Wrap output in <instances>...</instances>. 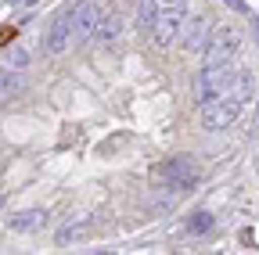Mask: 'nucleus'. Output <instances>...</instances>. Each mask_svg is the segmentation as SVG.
<instances>
[{"label":"nucleus","instance_id":"f257e3e1","mask_svg":"<svg viewBox=\"0 0 259 255\" xmlns=\"http://www.w3.org/2000/svg\"><path fill=\"white\" fill-rule=\"evenodd\" d=\"M238 115H241V97L234 90L202 101V126L205 130H227L231 122H238Z\"/></svg>","mask_w":259,"mask_h":255},{"label":"nucleus","instance_id":"f03ea898","mask_svg":"<svg viewBox=\"0 0 259 255\" xmlns=\"http://www.w3.org/2000/svg\"><path fill=\"white\" fill-rule=\"evenodd\" d=\"M234 79H238V69H231V61H227V65H205L202 76L194 79V97L198 101L220 97V93H227L234 86Z\"/></svg>","mask_w":259,"mask_h":255},{"label":"nucleus","instance_id":"7ed1b4c3","mask_svg":"<svg viewBox=\"0 0 259 255\" xmlns=\"http://www.w3.org/2000/svg\"><path fill=\"white\" fill-rule=\"evenodd\" d=\"M198 180H202V173L191 158H169V162L158 169V183H166L173 190H191Z\"/></svg>","mask_w":259,"mask_h":255},{"label":"nucleus","instance_id":"20e7f679","mask_svg":"<svg viewBox=\"0 0 259 255\" xmlns=\"http://www.w3.org/2000/svg\"><path fill=\"white\" fill-rule=\"evenodd\" d=\"M238 50V33L231 25H216L205 40V65H227Z\"/></svg>","mask_w":259,"mask_h":255},{"label":"nucleus","instance_id":"39448f33","mask_svg":"<svg viewBox=\"0 0 259 255\" xmlns=\"http://www.w3.org/2000/svg\"><path fill=\"white\" fill-rule=\"evenodd\" d=\"M180 29H184L180 8H166V11L155 18V25H151V43H155V47H169V43L180 36Z\"/></svg>","mask_w":259,"mask_h":255},{"label":"nucleus","instance_id":"423d86ee","mask_svg":"<svg viewBox=\"0 0 259 255\" xmlns=\"http://www.w3.org/2000/svg\"><path fill=\"white\" fill-rule=\"evenodd\" d=\"M72 43V8H65L61 15H54V22L47 25V33H44V47L51 54H61L65 47Z\"/></svg>","mask_w":259,"mask_h":255},{"label":"nucleus","instance_id":"0eeeda50","mask_svg":"<svg viewBox=\"0 0 259 255\" xmlns=\"http://www.w3.org/2000/svg\"><path fill=\"white\" fill-rule=\"evenodd\" d=\"M97 22H101V8H97L94 0H79V4H72V40L94 36Z\"/></svg>","mask_w":259,"mask_h":255},{"label":"nucleus","instance_id":"6e6552de","mask_svg":"<svg viewBox=\"0 0 259 255\" xmlns=\"http://www.w3.org/2000/svg\"><path fill=\"white\" fill-rule=\"evenodd\" d=\"M205 40H209V22L205 18H191L184 25V47L187 50H205Z\"/></svg>","mask_w":259,"mask_h":255},{"label":"nucleus","instance_id":"1a4fd4ad","mask_svg":"<svg viewBox=\"0 0 259 255\" xmlns=\"http://www.w3.org/2000/svg\"><path fill=\"white\" fill-rule=\"evenodd\" d=\"M44 219H47L44 209H29V212L11 216V219H8V227H11L15 234H32V230H40V227H44Z\"/></svg>","mask_w":259,"mask_h":255},{"label":"nucleus","instance_id":"9d476101","mask_svg":"<svg viewBox=\"0 0 259 255\" xmlns=\"http://www.w3.org/2000/svg\"><path fill=\"white\" fill-rule=\"evenodd\" d=\"M212 227H216V216L205 212V209H198V212H191V216H187V234H194V237L209 234Z\"/></svg>","mask_w":259,"mask_h":255},{"label":"nucleus","instance_id":"9b49d317","mask_svg":"<svg viewBox=\"0 0 259 255\" xmlns=\"http://www.w3.org/2000/svg\"><path fill=\"white\" fill-rule=\"evenodd\" d=\"M119 29H122V18H119V15H105L101 22H97V29H94V36L101 40V43H112V40L119 36Z\"/></svg>","mask_w":259,"mask_h":255},{"label":"nucleus","instance_id":"f8f14e48","mask_svg":"<svg viewBox=\"0 0 259 255\" xmlns=\"http://www.w3.org/2000/svg\"><path fill=\"white\" fill-rule=\"evenodd\" d=\"M155 18H158V4H155V0H141V4H137V25L151 33Z\"/></svg>","mask_w":259,"mask_h":255},{"label":"nucleus","instance_id":"ddd939ff","mask_svg":"<svg viewBox=\"0 0 259 255\" xmlns=\"http://www.w3.org/2000/svg\"><path fill=\"white\" fill-rule=\"evenodd\" d=\"M87 234H90V223L83 219V223H69V227H61V230H58V241L69 244V241H79V237H87Z\"/></svg>","mask_w":259,"mask_h":255},{"label":"nucleus","instance_id":"4468645a","mask_svg":"<svg viewBox=\"0 0 259 255\" xmlns=\"http://www.w3.org/2000/svg\"><path fill=\"white\" fill-rule=\"evenodd\" d=\"M11 90H18V76L0 72V93H11Z\"/></svg>","mask_w":259,"mask_h":255},{"label":"nucleus","instance_id":"2eb2a0df","mask_svg":"<svg viewBox=\"0 0 259 255\" xmlns=\"http://www.w3.org/2000/svg\"><path fill=\"white\" fill-rule=\"evenodd\" d=\"M25 61H29V58H25V50H11V65H18V69H22Z\"/></svg>","mask_w":259,"mask_h":255},{"label":"nucleus","instance_id":"dca6fc26","mask_svg":"<svg viewBox=\"0 0 259 255\" xmlns=\"http://www.w3.org/2000/svg\"><path fill=\"white\" fill-rule=\"evenodd\" d=\"M227 8H234V11H241V15H248V8H245V0H223Z\"/></svg>","mask_w":259,"mask_h":255},{"label":"nucleus","instance_id":"f3484780","mask_svg":"<svg viewBox=\"0 0 259 255\" xmlns=\"http://www.w3.org/2000/svg\"><path fill=\"white\" fill-rule=\"evenodd\" d=\"M155 4H158V8H184L187 0H155Z\"/></svg>","mask_w":259,"mask_h":255},{"label":"nucleus","instance_id":"a211bd4d","mask_svg":"<svg viewBox=\"0 0 259 255\" xmlns=\"http://www.w3.org/2000/svg\"><path fill=\"white\" fill-rule=\"evenodd\" d=\"M252 29H255V36H259V18H252Z\"/></svg>","mask_w":259,"mask_h":255},{"label":"nucleus","instance_id":"6ab92c4d","mask_svg":"<svg viewBox=\"0 0 259 255\" xmlns=\"http://www.w3.org/2000/svg\"><path fill=\"white\" fill-rule=\"evenodd\" d=\"M18 4H36V0H18Z\"/></svg>","mask_w":259,"mask_h":255},{"label":"nucleus","instance_id":"aec40b11","mask_svg":"<svg viewBox=\"0 0 259 255\" xmlns=\"http://www.w3.org/2000/svg\"><path fill=\"white\" fill-rule=\"evenodd\" d=\"M0 205H4V194H0Z\"/></svg>","mask_w":259,"mask_h":255}]
</instances>
